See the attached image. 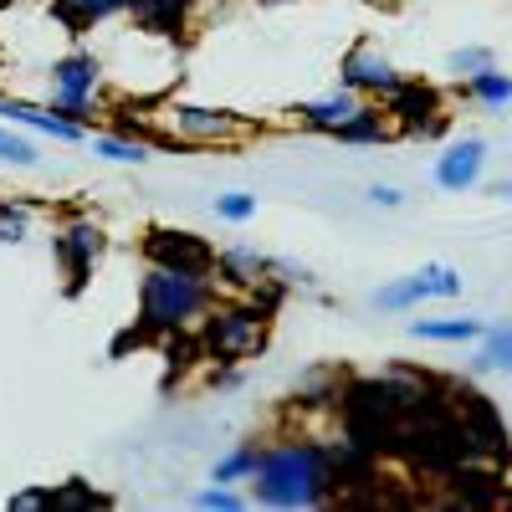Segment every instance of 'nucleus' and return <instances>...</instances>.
Masks as SVG:
<instances>
[{
  "label": "nucleus",
  "instance_id": "nucleus-1",
  "mask_svg": "<svg viewBox=\"0 0 512 512\" xmlns=\"http://www.w3.org/2000/svg\"><path fill=\"white\" fill-rule=\"evenodd\" d=\"M338 492V472L328 461V446L318 441H282L262 451L251 472V497L262 507H323Z\"/></svg>",
  "mask_w": 512,
  "mask_h": 512
},
{
  "label": "nucleus",
  "instance_id": "nucleus-2",
  "mask_svg": "<svg viewBox=\"0 0 512 512\" xmlns=\"http://www.w3.org/2000/svg\"><path fill=\"white\" fill-rule=\"evenodd\" d=\"M216 303V282L210 277H190V272H169V267H149L139 277V328L144 338H175V333H195L200 318Z\"/></svg>",
  "mask_w": 512,
  "mask_h": 512
},
{
  "label": "nucleus",
  "instance_id": "nucleus-3",
  "mask_svg": "<svg viewBox=\"0 0 512 512\" xmlns=\"http://www.w3.org/2000/svg\"><path fill=\"white\" fill-rule=\"evenodd\" d=\"M200 354L210 364H246L267 349V333H272V308H262L256 297L246 303H210V313L200 318Z\"/></svg>",
  "mask_w": 512,
  "mask_h": 512
},
{
  "label": "nucleus",
  "instance_id": "nucleus-4",
  "mask_svg": "<svg viewBox=\"0 0 512 512\" xmlns=\"http://www.w3.org/2000/svg\"><path fill=\"white\" fill-rule=\"evenodd\" d=\"M103 77H108V67H103V57L93 47L62 52L52 62V98H47V108H57L62 118H72L82 128H93V118L103 108Z\"/></svg>",
  "mask_w": 512,
  "mask_h": 512
},
{
  "label": "nucleus",
  "instance_id": "nucleus-5",
  "mask_svg": "<svg viewBox=\"0 0 512 512\" xmlns=\"http://www.w3.org/2000/svg\"><path fill=\"white\" fill-rule=\"evenodd\" d=\"M164 144H185V149H205V144H241L251 134H262V123H251L241 113L226 108H200V103H169L164 108Z\"/></svg>",
  "mask_w": 512,
  "mask_h": 512
},
{
  "label": "nucleus",
  "instance_id": "nucleus-6",
  "mask_svg": "<svg viewBox=\"0 0 512 512\" xmlns=\"http://www.w3.org/2000/svg\"><path fill=\"white\" fill-rule=\"evenodd\" d=\"M379 108L390 113L395 139H441L451 123L441 88L436 82H420V77H400V88L390 98H379Z\"/></svg>",
  "mask_w": 512,
  "mask_h": 512
},
{
  "label": "nucleus",
  "instance_id": "nucleus-7",
  "mask_svg": "<svg viewBox=\"0 0 512 512\" xmlns=\"http://www.w3.org/2000/svg\"><path fill=\"white\" fill-rule=\"evenodd\" d=\"M451 400H456V420H461L466 456L502 466V461H507V420H502V410H497L482 390H451Z\"/></svg>",
  "mask_w": 512,
  "mask_h": 512
},
{
  "label": "nucleus",
  "instance_id": "nucleus-8",
  "mask_svg": "<svg viewBox=\"0 0 512 512\" xmlns=\"http://www.w3.org/2000/svg\"><path fill=\"white\" fill-rule=\"evenodd\" d=\"M144 262L149 267H169V272H190V277H210L216 272V246L195 231H175V226H154L144 231Z\"/></svg>",
  "mask_w": 512,
  "mask_h": 512
},
{
  "label": "nucleus",
  "instance_id": "nucleus-9",
  "mask_svg": "<svg viewBox=\"0 0 512 512\" xmlns=\"http://www.w3.org/2000/svg\"><path fill=\"white\" fill-rule=\"evenodd\" d=\"M461 287H466V277H461L456 267L431 262V267H420V272H405V277H395V282H384V287L374 292V308H384V313H410V308H420V303H431V297H461Z\"/></svg>",
  "mask_w": 512,
  "mask_h": 512
},
{
  "label": "nucleus",
  "instance_id": "nucleus-10",
  "mask_svg": "<svg viewBox=\"0 0 512 512\" xmlns=\"http://www.w3.org/2000/svg\"><path fill=\"white\" fill-rule=\"evenodd\" d=\"M338 82L344 88H354L359 98H390L395 88H400V67L384 57L374 41H354V47L344 52V62H338Z\"/></svg>",
  "mask_w": 512,
  "mask_h": 512
},
{
  "label": "nucleus",
  "instance_id": "nucleus-11",
  "mask_svg": "<svg viewBox=\"0 0 512 512\" xmlns=\"http://www.w3.org/2000/svg\"><path fill=\"white\" fill-rule=\"evenodd\" d=\"M103 246H108V236H103V226H98V221H72V226H67V231L52 241L57 262H62V272H67V292H72V297L82 292L88 272L98 267Z\"/></svg>",
  "mask_w": 512,
  "mask_h": 512
},
{
  "label": "nucleus",
  "instance_id": "nucleus-12",
  "mask_svg": "<svg viewBox=\"0 0 512 512\" xmlns=\"http://www.w3.org/2000/svg\"><path fill=\"white\" fill-rule=\"evenodd\" d=\"M482 169H487V139L466 134V139H451V144L436 154L431 180H436L446 195H466V190L482 180Z\"/></svg>",
  "mask_w": 512,
  "mask_h": 512
},
{
  "label": "nucleus",
  "instance_id": "nucleus-13",
  "mask_svg": "<svg viewBox=\"0 0 512 512\" xmlns=\"http://www.w3.org/2000/svg\"><path fill=\"white\" fill-rule=\"evenodd\" d=\"M267 277H272V256H267V251H256V246H246V241L216 251V272H210V282H221L226 292L251 297Z\"/></svg>",
  "mask_w": 512,
  "mask_h": 512
},
{
  "label": "nucleus",
  "instance_id": "nucleus-14",
  "mask_svg": "<svg viewBox=\"0 0 512 512\" xmlns=\"http://www.w3.org/2000/svg\"><path fill=\"white\" fill-rule=\"evenodd\" d=\"M441 482L451 487V502H461V507H497L507 497V482H502V472H492V461H461Z\"/></svg>",
  "mask_w": 512,
  "mask_h": 512
},
{
  "label": "nucleus",
  "instance_id": "nucleus-15",
  "mask_svg": "<svg viewBox=\"0 0 512 512\" xmlns=\"http://www.w3.org/2000/svg\"><path fill=\"white\" fill-rule=\"evenodd\" d=\"M190 11H195V0H134L128 6V26L154 41H175L190 31Z\"/></svg>",
  "mask_w": 512,
  "mask_h": 512
},
{
  "label": "nucleus",
  "instance_id": "nucleus-16",
  "mask_svg": "<svg viewBox=\"0 0 512 512\" xmlns=\"http://www.w3.org/2000/svg\"><path fill=\"white\" fill-rule=\"evenodd\" d=\"M0 123H21V128H36L47 139H62V144H82L88 128L62 118L57 108H41V103H21V98H0Z\"/></svg>",
  "mask_w": 512,
  "mask_h": 512
},
{
  "label": "nucleus",
  "instance_id": "nucleus-17",
  "mask_svg": "<svg viewBox=\"0 0 512 512\" xmlns=\"http://www.w3.org/2000/svg\"><path fill=\"white\" fill-rule=\"evenodd\" d=\"M134 0H47L52 21L67 31V36H88L98 26H108L113 16H128Z\"/></svg>",
  "mask_w": 512,
  "mask_h": 512
},
{
  "label": "nucleus",
  "instance_id": "nucleus-18",
  "mask_svg": "<svg viewBox=\"0 0 512 512\" xmlns=\"http://www.w3.org/2000/svg\"><path fill=\"white\" fill-rule=\"evenodd\" d=\"M359 103H364V98L338 82L333 93H323V98H313V103H297V123H303L308 134H338V128L359 113Z\"/></svg>",
  "mask_w": 512,
  "mask_h": 512
},
{
  "label": "nucleus",
  "instance_id": "nucleus-19",
  "mask_svg": "<svg viewBox=\"0 0 512 512\" xmlns=\"http://www.w3.org/2000/svg\"><path fill=\"white\" fill-rule=\"evenodd\" d=\"M333 139H338V144H390V139H395V123H390V113H384L374 98H364L359 113L338 128Z\"/></svg>",
  "mask_w": 512,
  "mask_h": 512
},
{
  "label": "nucleus",
  "instance_id": "nucleus-20",
  "mask_svg": "<svg viewBox=\"0 0 512 512\" xmlns=\"http://www.w3.org/2000/svg\"><path fill=\"white\" fill-rule=\"evenodd\" d=\"M487 333L482 318H415L410 338H425V344H477Z\"/></svg>",
  "mask_w": 512,
  "mask_h": 512
},
{
  "label": "nucleus",
  "instance_id": "nucleus-21",
  "mask_svg": "<svg viewBox=\"0 0 512 512\" xmlns=\"http://www.w3.org/2000/svg\"><path fill=\"white\" fill-rule=\"evenodd\" d=\"M477 344H482V349H477L472 369H477V374H507V379H512V323L487 328Z\"/></svg>",
  "mask_w": 512,
  "mask_h": 512
},
{
  "label": "nucleus",
  "instance_id": "nucleus-22",
  "mask_svg": "<svg viewBox=\"0 0 512 512\" xmlns=\"http://www.w3.org/2000/svg\"><path fill=\"white\" fill-rule=\"evenodd\" d=\"M461 93L472 98L477 108L502 113V108L512 103V77H507V72H497V67H487V72H477V77H466V88H461Z\"/></svg>",
  "mask_w": 512,
  "mask_h": 512
},
{
  "label": "nucleus",
  "instance_id": "nucleus-23",
  "mask_svg": "<svg viewBox=\"0 0 512 512\" xmlns=\"http://www.w3.org/2000/svg\"><path fill=\"white\" fill-rule=\"evenodd\" d=\"M256 461H262V446L246 441V446H236L231 456H221L216 466H210V482H251Z\"/></svg>",
  "mask_w": 512,
  "mask_h": 512
},
{
  "label": "nucleus",
  "instance_id": "nucleus-24",
  "mask_svg": "<svg viewBox=\"0 0 512 512\" xmlns=\"http://www.w3.org/2000/svg\"><path fill=\"white\" fill-rule=\"evenodd\" d=\"M93 154L108 164H144L149 144L144 139H118V134H93Z\"/></svg>",
  "mask_w": 512,
  "mask_h": 512
},
{
  "label": "nucleus",
  "instance_id": "nucleus-25",
  "mask_svg": "<svg viewBox=\"0 0 512 512\" xmlns=\"http://www.w3.org/2000/svg\"><path fill=\"white\" fill-rule=\"evenodd\" d=\"M487 67H497V52L492 47H456L451 57H446V72L451 77H477V72H487Z\"/></svg>",
  "mask_w": 512,
  "mask_h": 512
},
{
  "label": "nucleus",
  "instance_id": "nucleus-26",
  "mask_svg": "<svg viewBox=\"0 0 512 512\" xmlns=\"http://www.w3.org/2000/svg\"><path fill=\"white\" fill-rule=\"evenodd\" d=\"M31 231V205L21 200H0V246H16Z\"/></svg>",
  "mask_w": 512,
  "mask_h": 512
},
{
  "label": "nucleus",
  "instance_id": "nucleus-27",
  "mask_svg": "<svg viewBox=\"0 0 512 512\" xmlns=\"http://www.w3.org/2000/svg\"><path fill=\"white\" fill-rule=\"evenodd\" d=\"M216 216H221L226 226H246V221L256 216V195H246V190H231V195H216Z\"/></svg>",
  "mask_w": 512,
  "mask_h": 512
},
{
  "label": "nucleus",
  "instance_id": "nucleus-28",
  "mask_svg": "<svg viewBox=\"0 0 512 512\" xmlns=\"http://www.w3.org/2000/svg\"><path fill=\"white\" fill-rule=\"evenodd\" d=\"M251 497H241V492H231L226 482H216V487H205V492H195V507H205V512H241Z\"/></svg>",
  "mask_w": 512,
  "mask_h": 512
},
{
  "label": "nucleus",
  "instance_id": "nucleus-29",
  "mask_svg": "<svg viewBox=\"0 0 512 512\" xmlns=\"http://www.w3.org/2000/svg\"><path fill=\"white\" fill-rule=\"evenodd\" d=\"M0 164H21V169H36V149H31V139L11 134V123L0 128Z\"/></svg>",
  "mask_w": 512,
  "mask_h": 512
},
{
  "label": "nucleus",
  "instance_id": "nucleus-30",
  "mask_svg": "<svg viewBox=\"0 0 512 512\" xmlns=\"http://www.w3.org/2000/svg\"><path fill=\"white\" fill-rule=\"evenodd\" d=\"M369 200H374V205H384V210H400V205H405V190H395V185H374V190H369Z\"/></svg>",
  "mask_w": 512,
  "mask_h": 512
},
{
  "label": "nucleus",
  "instance_id": "nucleus-31",
  "mask_svg": "<svg viewBox=\"0 0 512 512\" xmlns=\"http://www.w3.org/2000/svg\"><path fill=\"white\" fill-rule=\"evenodd\" d=\"M11 507H52V492H41V487L16 492V497H11Z\"/></svg>",
  "mask_w": 512,
  "mask_h": 512
},
{
  "label": "nucleus",
  "instance_id": "nucleus-32",
  "mask_svg": "<svg viewBox=\"0 0 512 512\" xmlns=\"http://www.w3.org/2000/svg\"><path fill=\"white\" fill-rule=\"evenodd\" d=\"M487 195H492V200H507V205H512V180H492V185H487Z\"/></svg>",
  "mask_w": 512,
  "mask_h": 512
},
{
  "label": "nucleus",
  "instance_id": "nucleus-33",
  "mask_svg": "<svg viewBox=\"0 0 512 512\" xmlns=\"http://www.w3.org/2000/svg\"><path fill=\"white\" fill-rule=\"evenodd\" d=\"M262 6H287V0H262Z\"/></svg>",
  "mask_w": 512,
  "mask_h": 512
},
{
  "label": "nucleus",
  "instance_id": "nucleus-34",
  "mask_svg": "<svg viewBox=\"0 0 512 512\" xmlns=\"http://www.w3.org/2000/svg\"><path fill=\"white\" fill-rule=\"evenodd\" d=\"M0 6H6V0H0Z\"/></svg>",
  "mask_w": 512,
  "mask_h": 512
}]
</instances>
